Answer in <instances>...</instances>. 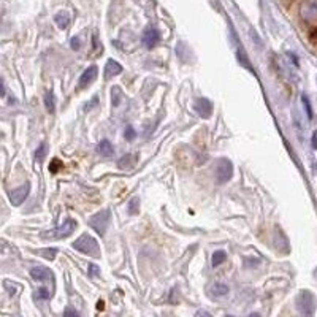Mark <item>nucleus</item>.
<instances>
[{
	"label": "nucleus",
	"instance_id": "nucleus-1",
	"mask_svg": "<svg viewBox=\"0 0 317 317\" xmlns=\"http://www.w3.org/2000/svg\"><path fill=\"white\" fill-rule=\"evenodd\" d=\"M73 249H76V251L83 252L86 255L94 257V258H98L100 257V247H98V243H97V240H95L94 236L81 235L73 243Z\"/></svg>",
	"mask_w": 317,
	"mask_h": 317
},
{
	"label": "nucleus",
	"instance_id": "nucleus-2",
	"mask_svg": "<svg viewBox=\"0 0 317 317\" xmlns=\"http://www.w3.org/2000/svg\"><path fill=\"white\" fill-rule=\"evenodd\" d=\"M110 219H111V213L108 209H101V211H98L97 214H94V216L89 219V225L100 236H103L107 233L108 225H110Z\"/></svg>",
	"mask_w": 317,
	"mask_h": 317
},
{
	"label": "nucleus",
	"instance_id": "nucleus-3",
	"mask_svg": "<svg viewBox=\"0 0 317 317\" xmlns=\"http://www.w3.org/2000/svg\"><path fill=\"white\" fill-rule=\"evenodd\" d=\"M76 229V222L73 219H67L61 227L54 229V230H49V232H44L41 233V238H52V240H64V238H69Z\"/></svg>",
	"mask_w": 317,
	"mask_h": 317
},
{
	"label": "nucleus",
	"instance_id": "nucleus-4",
	"mask_svg": "<svg viewBox=\"0 0 317 317\" xmlns=\"http://www.w3.org/2000/svg\"><path fill=\"white\" fill-rule=\"evenodd\" d=\"M233 176V165L229 159H221L218 162V167H216V179L219 184H225L229 183Z\"/></svg>",
	"mask_w": 317,
	"mask_h": 317
},
{
	"label": "nucleus",
	"instance_id": "nucleus-5",
	"mask_svg": "<svg viewBox=\"0 0 317 317\" xmlns=\"http://www.w3.org/2000/svg\"><path fill=\"white\" fill-rule=\"evenodd\" d=\"M297 306L303 314H312L315 308V300L309 292H301L297 300Z\"/></svg>",
	"mask_w": 317,
	"mask_h": 317
},
{
	"label": "nucleus",
	"instance_id": "nucleus-6",
	"mask_svg": "<svg viewBox=\"0 0 317 317\" xmlns=\"http://www.w3.org/2000/svg\"><path fill=\"white\" fill-rule=\"evenodd\" d=\"M29 192H30V184L26 183V184H22L21 187L15 189V190H11L10 192V201H11V205L13 206H19L24 203V200L29 197Z\"/></svg>",
	"mask_w": 317,
	"mask_h": 317
},
{
	"label": "nucleus",
	"instance_id": "nucleus-7",
	"mask_svg": "<svg viewBox=\"0 0 317 317\" xmlns=\"http://www.w3.org/2000/svg\"><path fill=\"white\" fill-rule=\"evenodd\" d=\"M300 15L304 21L317 19V0H304L300 7Z\"/></svg>",
	"mask_w": 317,
	"mask_h": 317
},
{
	"label": "nucleus",
	"instance_id": "nucleus-8",
	"mask_svg": "<svg viewBox=\"0 0 317 317\" xmlns=\"http://www.w3.org/2000/svg\"><path fill=\"white\" fill-rule=\"evenodd\" d=\"M98 76V69L95 65L89 67L87 70H84V73L79 78V83H78V89H86L89 84H92Z\"/></svg>",
	"mask_w": 317,
	"mask_h": 317
},
{
	"label": "nucleus",
	"instance_id": "nucleus-9",
	"mask_svg": "<svg viewBox=\"0 0 317 317\" xmlns=\"http://www.w3.org/2000/svg\"><path fill=\"white\" fill-rule=\"evenodd\" d=\"M141 41H143V44L146 48H154L155 44L161 41V33H159V30L157 29H154V27H149V29H146L144 32H143V37H141Z\"/></svg>",
	"mask_w": 317,
	"mask_h": 317
},
{
	"label": "nucleus",
	"instance_id": "nucleus-10",
	"mask_svg": "<svg viewBox=\"0 0 317 317\" xmlns=\"http://www.w3.org/2000/svg\"><path fill=\"white\" fill-rule=\"evenodd\" d=\"M30 276L32 279H35V281H52L54 279V275H52V271L48 270V268H44V267H33L30 270Z\"/></svg>",
	"mask_w": 317,
	"mask_h": 317
},
{
	"label": "nucleus",
	"instance_id": "nucleus-11",
	"mask_svg": "<svg viewBox=\"0 0 317 317\" xmlns=\"http://www.w3.org/2000/svg\"><path fill=\"white\" fill-rule=\"evenodd\" d=\"M195 111L201 118H209L213 115V103L208 98H198L195 103Z\"/></svg>",
	"mask_w": 317,
	"mask_h": 317
},
{
	"label": "nucleus",
	"instance_id": "nucleus-12",
	"mask_svg": "<svg viewBox=\"0 0 317 317\" xmlns=\"http://www.w3.org/2000/svg\"><path fill=\"white\" fill-rule=\"evenodd\" d=\"M119 73H122V65L115 59H108L105 65V79H111L113 76H116Z\"/></svg>",
	"mask_w": 317,
	"mask_h": 317
},
{
	"label": "nucleus",
	"instance_id": "nucleus-13",
	"mask_svg": "<svg viewBox=\"0 0 317 317\" xmlns=\"http://www.w3.org/2000/svg\"><path fill=\"white\" fill-rule=\"evenodd\" d=\"M137 161H138V154H127L121 159L118 165H119V168L126 170V168H132L135 164H137Z\"/></svg>",
	"mask_w": 317,
	"mask_h": 317
},
{
	"label": "nucleus",
	"instance_id": "nucleus-14",
	"mask_svg": "<svg viewBox=\"0 0 317 317\" xmlns=\"http://www.w3.org/2000/svg\"><path fill=\"white\" fill-rule=\"evenodd\" d=\"M211 295L213 297H225L227 295V293L230 292V289H229V286H225V284H221V282H218V284H214L213 287H211Z\"/></svg>",
	"mask_w": 317,
	"mask_h": 317
},
{
	"label": "nucleus",
	"instance_id": "nucleus-15",
	"mask_svg": "<svg viewBox=\"0 0 317 317\" xmlns=\"http://www.w3.org/2000/svg\"><path fill=\"white\" fill-rule=\"evenodd\" d=\"M44 107H46V111L49 115H54L56 111V97L52 90H48L46 95H44Z\"/></svg>",
	"mask_w": 317,
	"mask_h": 317
},
{
	"label": "nucleus",
	"instance_id": "nucleus-16",
	"mask_svg": "<svg viewBox=\"0 0 317 317\" xmlns=\"http://www.w3.org/2000/svg\"><path fill=\"white\" fill-rule=\"evenodd\" d=\"M98 152L101 155H105V157H110L113 155V152H115V148H113V144L110 140H101L100 144H98Z\"/></svg>",
	"mask_w": 317,
	"mask_h": 317
},
{
	"label": "nucleus",
	"instance_id": "nucleus-17",
	"mask_svg": "<svg viewBox=\"0 0 317 317\" xmlns=\"http://www.w3.org/2000/svg\"><path fill=\"white\" fill-rule=\"evenodd\" d=\"M225 260H227V254H225L224 251H216L213 254V258H211V263H213V267L216 268V267H219V265H222Z\"/></svg>",
	"mask_w": 317,
	"mask_h": 317
},
{
	"label": "nucleus",
	"instance_id": "nucleus-18",
	"mask_svg": "<svg viewBox=\"0 0 317 317\" xmlns=\"http://www.w3.org/2000/svg\"><path fill=\"white\" fill-rule=\"evenodd\" d=\"M56 24H58L61 29H67L70 24V16L67 15V13H59V15H56Z\"/></svg>",
	"mask_w": 317,
	"mask_h": 317
},
{
	"label": "nucleus",
	"instance_id": "nucleus-19",
	"mask_svg": "<svg viewBox=\"0 0 317 317\" xmlns=\"http://www.w3.org/2000/svg\"><path fill=\"white\" fill-rule=\"evenodd\" d=\"M130 216H135V214L140 213V198L138 197H133L129 203V208H127Z\"/></svg>",
	"mask_w": 317,
	"mask_h": 317
},
{
	"label": "nucleus",
	"instance_id": "nucleus-20",
	"mask_svg": "<svg viewBox=\"0 0 317 317\" xmlns=\"http://www.w3.org/2000/svg\"><path fill=\"white\" fill-rule=\"evenodd\" d=\"M46 154H48V143H41L40 146H38V149L35 151V159L38 162H43L44 161V157H46Z\"/></svg>",
	"mask_w": 317,
	"mask_h": 317
},
{
	"label": "nucleus",
	"instance_id": "nucleus-21",
	"mask_svg": "<svg viewBox=\"0 0 317 317\" xmlns=\"http://www.w3.org/2000/svg\"><path fill=\"white\" fill-rule=\"evenodd\" d=\"M38 254L44 258L52 260L56 257V254H58V249H43V251H38Z\"/></svg>",
	"mask_w": 317,
	"mask_h": 317
},
{
	"label": "nucleus",
	"instance_id": "nucleus-22",
	"mask_svg": "<svg viewBox=\"0 0 317 317\" xmlns=\"http://www.w3.org/2000/svg\"><path fill=\"white\" fill-rule=\"evenodd\" d=\"M62 165H64V164L59 161V159H54V161L51 162V165H49V172H51V173H58L59 170L62 168Z\"/></svg>",
	"mask_w": 317,
	"mask_h": 317
},
{
	"label": "nucleus",
	"instance_id": "nucleus-23",
	"mask_svg": "<svg viewBox=\"0 0 317 317\" xmlns=\"http://www.w3.org/2000/svg\"><path fill=\"white\" fill-rule=\"evenodd\" d=\"M124 137H126V140L132 141V140H135V137H137V132H135V129L132 126H127L126 132H124Z\"/></svg>",
	"mask_w": 317,
	"mask_h": 317
},
{
	"label": "nucleus",
	"instance_id": "nucleus-24",
	"mask_svg": "<svg viewBox=\"0 0 317 317\" xmlns=\"http://www.w3.org/2000/svg\"><path fill=\"white\" fill-rule=\"evenodd\" d=\"M301 100H303V105H304V108H306V113H308V118L309 119H312V108H311V103H309V100H308V97L306 95H303L301 97Z\"/></svg>",
	"mask_w": 317,
	"mask_h": 317
},
{
	"label": "nucleus",
	"instance_id": "nucleus-25",
	"mask_svg": "<svg viewBox=\"0 0 317 317\" xmlns=\"http://www.w3.org/2000/svg\"><path fill=\"white\" fill-rule=\"evenodd\" d=\"M87 271H89V278H97L100 275V270H98L97 265H89Z\"/></svg>",
	"mask_w": 317,
	"mask_h": 317
},
{
	"label": "nucleus",
	"instance_id": "nucleus-26",
	"mask_svg": "<svg viewBox=\"0 0 317 317\" xmlns=\"http://www.w3.org/2000/svg\"><path fill=\"white\" fill-rule=\"evenodd\" d=\"M38 298L40 300H48V298H51V292L48 290V289H40L38 290Z\"/></svg>",
	"mask_w": 317,
	"mask_h": 317
},
{
	"label": "nucleus",
	"instance_id": "nucleus-27",
	"mask_svg": "<svg viewBox=\"0 0 317 317\" xmlns=\"http://www.w3.org/2000/svg\"><path fill=\"white\" fill-rule=\"evenodd\" d=\"M97 105H98V97L95 95L92 100H90V103H87V105L84 107V110H86V111H87V110H92V108H94V107H97Z\"/></svg>",
	"mask_w": 317,
	"mask_h": 317
},
{
	"label": "nucleus",
	"instance_id": "nucleus-28",
	"mask_svg": "<svg viewBox=\"0 0 317 317\" xmlns=\"http://www.w3.org/2000/svg\"><path fill=\"white\" fill-rule=\"evenodd\" d=\"M70 44H72V48H73V49H79V48H81V40H79L78 37H73Z\"/></svg>",
	"mask_w": 317,
	"mask_h": 317
},
{
	"label": "nucleus",
	"instance_id": "nucleus-29",
	"mask_svg": "<svg viewBox=\"0 0 317 317\" xmlns=\"http://www.w3.org/2000/svg\"><path fill=\"white\" fill-rule=\"evenodd\" d=\"M312 148H314V149H317V132L312 135Z\"/></svg>",
	"mask_w": 317,
	"mask_h": 317
},
{
	"label": "nucleus",
	"instance_id": "nucleus-30",
	"mask_svg": "<svg viewBox=\"0 0 317 317\" xmlns=\"http://www.w3.org/2000/svg\"><path fill=\"white\" fill-rule=\"evenodd\" d=\"M97 308H98V309H103V308H105V303H103V301H98V303H97Z\"/></svg>",
	"mask_w": 317,
	"mask_h": 317
},
{
	"label": "nucleus",
	"instance_id": "nucleus-31",
	"mask_svg": "<svg viewBox=\"0 0 317 317\" xmlns=\"http://www.w3.org/2000/svg\"><path fill=\"white\" fill-rule=\"evenodd\" d=\"M65 314H73V315H78V312H76V311H72V309H67V311H65Z\"/></svg>",
	"mask_w": 317,
	"mask_h": 317
}]
</instances>
